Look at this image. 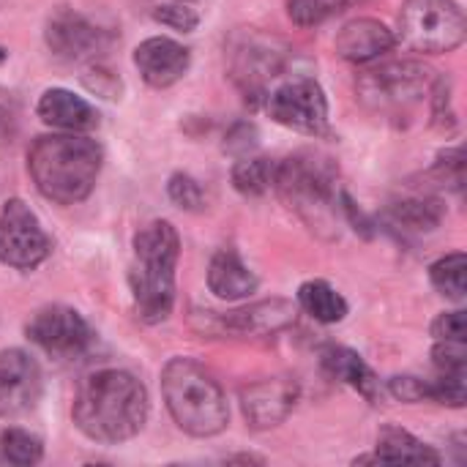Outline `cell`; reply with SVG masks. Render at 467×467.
I'll use <instances>...</instances> for the list:
<instances>
[{
    "label": "cell",
    "mask_w": 467,
    "mask_h": 467,
    "mask_svg": "<svg viewBox=\"0 0 467 467\" xmlns=\"http://www.w3.org/2000/svg\"><path fill=\"white\" fill-rule=\"evenodd\" d=\"M298 317V306L287 298H265L241 309H233L227 315L219 312H197L194 326L202 334L216 337H244V339H260L274 337L285 328H290Z\"/></svg>",
    "instance_id": "10"
},
{
    "label": "cell",
    "mask_w": 467,
    "mask_h": 467,
    "mask_svg": "<svg viewBox=\"0 0 467 467\" xmlns=\"http://www.w3.org/2000/svg\"><path fill=\"white\" fill-rule=\"evenodd\" d=\"M101 159V145L79 131L44 134L27 150V170L47 200L57 205H77L93 192Z\"/></svg>",
    "instance_id": "2"
},
{
    "label": "cell",
    "mask_w": 467,
    "mask_h": 467,
    "mask_svg": "<svg viewBox=\"0 0 467 467\" xmlns=\"http://www.w3.org/2000/svg\"><path fill=\"white\" fill-rule=\"evenodd\" d=\"M432 287L449 301L462 304L467 296V257L465 252H451L430 265Z\"/></svg>",
    "instance_id": "24"
},
{
    "label": "cell",
    "mask_w": 467,
    "mask_h": 467,
    "mask_svg": "<svg viewBox=\"0 0 467 467\" xmlns=\"http://www.w3.org/2000/svg\"><path fill=\"white\" fill-rule=\"evenodd\" d=\"M41 397V369L25 350L0 353V419H14L36 408Z\"/></svg>",
    "instance_id": "14"
},
{
    "label": "cell",
    "mask_w": 467,
    "mask_h": 467,
    "mask_svg": "<svg viewBox=\"0 0 467 467\" xmlns=\"http://www.w3.org/2000/svg\"><path fill=\"white\" fill-rule=\"evenodd\" d=\"M358 3L361 0H287V16L298 27H317Z\"/></svg>",
    "instance_id": "26"
},
{
    "label": "cell",
    "mask_w": 467,
    "mask_h": 467,
    "mask_svg": "<svg viewBox=\"0 0 467 467\" xmlns=\"http://www.w3.org/2000/svg\"><path fill=\"white\" fill-rule=\"evenodd\" d=\"M52 241L36 213L22 200H8L0 211V263L16 271H33L49 257Z\"/></svg>",
    "instance_id": "12"
},
{
    "label": "cell",
    "mask_w": 467,
    "mask_h": 467,
    "mask_svg": "<svg viewBox=\"0 0 467 467\" xmlns=\"http://www.w3.org/2000/svg\"><path fill=\"white\" fill-rule=\"evenodd\" d=\"M150 400L145 383L126 369H96L77 386L71 419L77 430L101 446L137 438L148 421Z\"/></svg>",
    "instance_id": "1"
},
{
    "label": "cell",
    "mask_w": 467,
    "mask_h": 467,
    "mask_svg": "<svg viewBox=\"0 0 467 467\" xmlns=\"http://www.w3.org/2000/svg\"><path fill=\"white\" fill-rule=\"evenodd\" d=\"M435 71L421 60H391L364 71L356 82L358 101L386 118L402 123L432 90Z\"/></svg>",
    "instance_id": "6"
},
{
    "label": "cell",
    "mask_w": 467,
    "mask_h": 467,
    "mask_svg": "<svg viewBox=\"0 0 467 467\" xmlns=\"http://www.w3.org/2000/svg\"><path fill=\"white\" fill-rule=\"evenodd\" d=\"M0 451L11 465H36L44 457V443L25 430H5L0 435Z\"/></svg>",
    "instance_id": "27"
},
{
    "label": "cell",
    "mask_w": 467,
    "mask_h": 467,
    "mask_svg": "<svg viewBox=\"0 0 467 467\" xmlns=\"http://www.w3.org/2000/svg\"><path fill=\"white\" fill-rule=\"evenodd\" d=\"M432 364L438 375H467V342H435Z\"/></svg>",
    "instance_id": "31"
},
{
    "label": "cell",
    "mask_w": 467,
    "mask_h": 467,
    "mask_svg": "<svg viewBox=\"0 0 467 467\" xmlns=\"http://www.w3.org/2000/svg\"><path fill=\"white\" fill-rule=\"evenodd\" d=\"M178 3H197V0H178Z\"/></svg>",
    "instance_id": "39"
},
{
    "label": "cell",
    "mask_w": 467,
    "mask_h": 467,
    "mask_svg": "<svg viewBox=\"0 0 467 467\" xmlns=\"http://www.w3.org/2000/svg\"><path fill=\"white\" fill-rule=\"evenodd\" d=\"M337 52L350 63H372L397 47L394 30L372 16H358L337 33Z\"/></svg>",
    "instance_id": "17"
},
{
    "label": "cell",
    "mask_w": 467,
    "mask_h": 467,
    "mask_svg": "<svg viewBox=\"0 0 467 467\" xmlns=\"http://www.w3.org/2000/svg\"><path fill=\"white\" fill-rule=\"evenodd\" d=\"M131 249L129 287L137 317L148 326L164 323L175 306V268L181 257L178 230L164 219L148 222L134 233Z\"/></svg>",
    "instance_id": "3"
},
{
    "label": "cell",
    "mask_w": 467,
    "mask_h": 467,
    "mask_svg": "<svg viewBox=\"0 0 467 467\" xmlns=\"http://www.w3.org/2000/svg\"><path fill=\"white\" fill-rule=\"evenodd\" d=\"M389 394L400 402L416 405V402L430 400V380H421L413 375H397L389 380Z\"/></svg>",
    "instance_id": "34"
},
{
    "label": "cell",
    "mask_w": 467,
    "mask_h": 467,
    "mask_svg": "<svg viewBox=\"0 0 467 467\" xmlns=\"http://www.w3.org/2000/svg\"><path fill=\"white\" fill-rule=\"evenodd\" d=\"M432 337L435 342H467V315L462 309L441 312L432 320Z\"/></svg>",
    "instance_id": "33"
},
{
    "label": "cell",
    "mask_w": 467,
    "mask_h": 467,
    "mask_svg": "<svg viewBox=\"0 0 467 467\" xmlns=\"http://www.w3.org/2000/svg\"><path fill=\"white\" fill-rule=\"evenodd\" d=\"M161 394L178 430L192 438H213L230 424L222 386L194 358L175 356L164 364Z\"/></svg>",
    "instance_id": "5"
},
{
    "label": "cell",
    "mask_w": 467,
    "mask_h": 467,
    "mask_svg": "<svg viewBox=\"0 0 467 467\" xmlns=\"http://www.w3.org/2000/svg\"><path fill=\"white\" fill-rule=\"evenodd\" d=\"M153 19L172 27V30H181V33H192L197 25H200V16L194 8H189L186 3H167V5H159L153 8Z\"/></svg>",
    "instance_id": "32"
},
{
    "label": "cell",
    "mask_w": 467,
    "mask_h": 467,
    "mask_svg": "<svg viewBox=\"0 0 467 467\" xmlns=\"http://www.w3.org/2000/svg\"><path fill=\"white\" fill-rule=\"evenodd\" d=\"M298 306L317 323L334 326L342 323L350 312L348 301L337 287H331L326 279H309L298 287Z\"/></svg>",
    "instance_id": "23"
},
{
    "label": "cell",
    "mask_w": 467,
    "mask_h": 467,
    "mask_svg": "<svg viewBox=\"0 0 467 467\" xmlns=\"http://www.w3.org/2000/svg\"><path fill=\"white\" fill-rule=\"evenodd\" d=\"M93 74H96V77H85V85H88L93 93H99V96H104V99H115V96L120 93L118 77H112V74L104 71V68H96Z\"/></svg>",
    "instance_id": "36"
},
{
    "label": "cell",
    "mask_w": 467,
    "mask_h": 467,
    "mask_svg": "<svg viewBox=\"0 0 467 467\" xmlns=\"http://www.w3.org/2000/svg\"><path fill=\"white\" fill-rule=\"evenodd\" d=\"M257 140H260L257 126L249 123V120H241V123H235V126L227 131V137H224V150L233 153V156H249V153L257 148Z\"/></svg>",
    "instance_id": "35"
},
{
    "label": "cell",
    "mask_w": 467,
    "mask_h": 467,
    "mask_svg": "<svg viewBox=\"0 0 467 467\" xmlns=\"http://www.w3.org/2000/svg\"><path fill=\"white\" fill-rule=\"evenodd\" d=\"M107 33L74 11H60L47 25V44L63 60L96 57L107 47Z\"/></svg>",
    "instance_id": "15"
},
{
    "label": "cell",
    "mask_w": 467,
    "mask_h": 467,
    "mask_svg": "<svg viewBox=\"0 0 467 467\" xmlns=\"http://www.w3.org/2000/svg\"><path fill=\"white\" fill-rule=\"evenodd\" d=\"M134 66L140 68L142 79L150 88H170L178 79H183V74L192 66V55L183 44L167 38V36H153L145 38L137 49H134Z\"/></svg>",
    "instance_id": "16"
},
{
    "label": "cell",
    "mask_w": 467,
    "mask_h": 467,
    "mask_svg": "<svg viewBox=\"0 0 467 467\" xmlns=\"http://www.w3.org/2000/svg\"><path fill=\"white\" fill-rule=\"evenodd\" d=\"M432 175L443 186H451V189L462 192V186H465V148L457 145V148L441 150V156H438V161L432 167Z\"/></svg>",
    "instance_id": "29"
},
{
    "label": "cell",
    "mask_w": 467,
    "mask_h": 467,
    "mask_svg": "<svg viewBox=\"0 0 467 467\" xmlns=\"http://www.w3.org/2000/svg\"><path fill=\"white\" fill-rule=\"evenodd\" d=\"M467 36V19L454 0H405L400 11V41L408 49L443 55Z\"/></svg>",
    "instance_id": "8"
},
{
    "label": "cell",
    "mask_w": 467,
    "mask_h": 467,
    "mask_svg": "<svg viewBox=\"0 0 467 467\" xmlns=\"http://www.w3.org/2000/svg\"><path fill=\"white\" fill-rule=\"evenodd\" d=\"M274 189L279 192L282 202L301 216V222L320 233H337L339 208V167L331 156L320 150H296L285 161L276 164Z\"/></svg>",
    "instance_id": "4"
},
{
    "label": "cell",
    "mask_w": 467,
    "mask_h": 467,
    "mask_svg": "<svg viewBox=\"0 0 467 467\" xmlns=\"http://www.w3.org/2000/svg\"><path fill=\"white\" fill-rule=\"evenodd\" d=\"M432 126L441 134H454L460 129V118L454 112V99H451V79L449 77H435L432 82Z\"/></svg>",
    "instance_id": "28"
},
{
    "label": "cell",
    "mask_w": 467,
    "mask_h": 467,
    "mask_svg": "<svg viewBox=\"0 0 467 467\" xmlns=\"http://www.w3.org/2000/svg\"><path fill=\"white\" fill-rule=\"evenodd\" d=\"M320 364H323V369H326L334 380L350 386V389L358 391L367 402H372V405L380 402V397H383L380 378L372 372V367H369L356 350H350V348H345V345H326V348L320 350Z\"/></svg>",
    "instance_id": "19"
},
{
    "label": "cell",
    "mask_w": 467,
    "mask_h": 467,
    "mask_svg": "<svg viewBox=\"0 0 467 467\" xmlns=\"http://www.w3.org/2000/svg\"><path fill=\"white\" fill-rule=\"evenodd\" d=\"M5 57H8V52H5V49H3V47H0V63H3V60H5Z\"/></svg>",
    "instance_id": "38"
},
{
    "label": "cell",
    "mask_w": 467,
    "mask_h": 467,
    "mask_svg": "<svg viewBox=\"0 0 467 467\" xmlns=\"http://www.w3.org/2000/svg\"><path fill=\"white\" fill-rule=\"evenodd\" d=\"M227 462H244V465H263V460L260 457H252V454H241V457H230Z\"/></svg>",
    "instance_id": "37"
},
{
    "label": "cell",
    "mask_w": 467,
    "mask_h": 467,
    "mask_svg": "<svg viewBox=\"0 0 467 467\" xmlns=\"http://www.w3.org/2000/svg\"><path fill=\"white\" fill-rule=\"evenodd\" d=\"M257 285L260 279L254 276V271H249V265L238 257L235 249H222L213 254L208 265V287L216 298L241 301L249 298L257 290Z\"/></svg>",
    "instance_id": "20"
},
{
    "label": "cell",
    "mask_w": 467,
    "mask_h": 467,
    "mask_svg": "<svg viewBox=\"0 0 467 467\" xmlns=\"http://www.w3.org/2000/svg\"><path fill=\"white\" fill-rule=\"evenodd\" d=\"M375 460L386 465H441L443 457L402 427H383L378 432Z\"/></svg>",
    "instance_id": "21"
},
{
    "label": "cell",
    "mask_w": 467,
    "mask_h": 467,
    "mask_svg": "<svg viewBox=\"0 0 467 467\" xmlns=\"http://www.w3.org/2000/svg\"><path fill=\"white\" fill-rule=\"evenodd\" d=\"M265 112L290 131L306 137L328 134V99L320 82L312 77L290 79L274 93H265Z\"/></svg>",
    "instance_id": "9"
},
{
    "label": "cell",
    "mask_w": 467,
    "mask_h": 467,
    "mask_svg": "<svg viewBox=\"0 0 467 467\" xmlns=\"http://www.w3.org/2000/svg\"><path fill=\"white\" fill-rule=\"evenodd\" d=\"M443 216L446 205L432 194H408L389 205V219L408 233H432L441 227Z\"/></svg>",
    "instance_id": "22"
},
{
    "label": "cell",
    "mask_w": 467,
    "mask_h": 467,
    "mask_svg": "<svg viewBox=\"0 0 467 467\" xmlns=\"http://www.w3.org/2000/svg\"><path fill=\"white\" fill-rule=\"evenodd\" d=\"M287 55H290V47L282 38L268 36L263 30L244 27L233 33L227 44L230 79L235 82V88L244 93L246 101L252 104L265 101L268 82L282 74Z\"/></svg>",
    "instance_id": "7"
},
{
    "label": "cell",
    "mask_w": 467,
    "mask_h": 467,
    "mask_svg": "<svg viewBox=\"0 0 467 467\" xmlns=\"http://www.w3.org/2000/svg\"><path fill=\"white\" fill-rule=\"evenodd\" d=\"M25 334L33 345H38L47 356L57 361H77L96 342L90 323L77 309L63 304L38 309L25 326Z\"/></svg>",
    "instance_id": "11"
},
{
    "label": "cell",
    "mask_w": 467,
    "mask_h": 467,
    "mask_svg": "<svg viewBox=\"0 0 467 467\" xmlns=\"http://www.w3.org/2000/svg\"><path fill=\"white\" fill-rule=\"evenodd\" d=\"M276 164L265 156H241L233 167V186L244 197H260L274 189Z\"/></svg>",
    "instance_id": "25"
},
{
    "label": "cell",
    "mask_w": 467,
    "mask_h": 467,
    "mask_svg": "<svg viewBox=\"0 0 467 467\" xmlns=\"http://www.w3.org/2000/svg\"><path fill=\"white\" fill-rule=\"evenodd\" d=\"M167 194H170V200H172L178 208H183V211H202V205H205V192H202V186H200L192 175H186V172H175V175L170 178Z\"/></svg>",
    "instance_id": "30"
},
{
    "label": "cell",
    "mask_w": 467,
    "mask_h": 467,
    "mask_svg": "<svg viewBox=\"0 0 467 467\" xmlns=\"http://www.w3.org/2000/svg\"><path fill=\"white\" fill-rule=\"evenodd\" d=\"M38 118L60 131H90L99 126V112L93 104H88L82 96L66 90V88H49L41 93L38 107H36Z\"/></svg>",
    "instance_id": "18"
},
{
    "label": "cell",
    "mask_w": 467,
    "mask_h": 467,
    "mask_svg": "<svg viewBox=\"0 0 467 467\" xmlns=\"http://www.w3.org/2000/svg\"><path fill=\"white\" fill-rule=\"evenodd\" d=\"M298 397L301 389L296 378H265L241 389V413L252 430H274L293 413Z\"/></svg>",
    "instance_id": "13"
}]
</instances>
